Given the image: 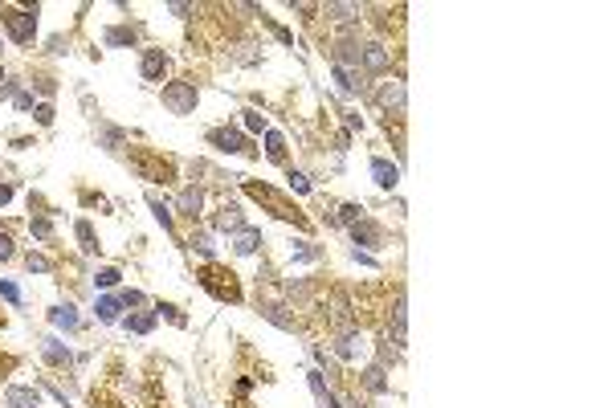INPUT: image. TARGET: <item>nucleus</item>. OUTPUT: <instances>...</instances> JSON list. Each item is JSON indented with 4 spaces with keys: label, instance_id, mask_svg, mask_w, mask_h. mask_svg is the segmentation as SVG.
<instances>
[{
    "label": "nucleus",
    "instance_id": "25",
    "mask_svg": "<svg viewBox=\"0 0 612 408\" xmlns=\"http://www.w3.org/2000/svg\"><path fill=\"white\" fill-rule=\"evenodd\" d=\"M123 327H127L131 335H147V331L155 327V314H131V318H123Z\"/></svg>",
    "mask_w": 612,
    "mask_h": 408
},
{
    "label": "nucleus",
    "instance_id": "26",
    "mask_svg": "<svg viewBox=\"0 0 612 408\" xmlns=\"http://www.w3.org/2000/svg\"><path fill=\"white\" fill-rule=\"evenodd\" d=\"M118 311H123L118 298H98V307H95V314L102 318V323H118Z\"/></svg>",
    "mask_w": 612,
    "mask_h": 408
},
{
    "label": "nucleus",
    "instance_id": "8",
    "mask_svg": "<svg viewBox=\"0 0 612 408\" xmlns=\"http://www.w3.org/2000/svg\"><path fill=\"white\" fill-rule=\"evenodd\" d=\"M135 168H139L143 180H167V164L164 160H151L147 151H135V160H131Z\"/></svg>",
    "mask_w": 612,
    "mask_h": 408
},
{
    "label": "nucleus",
    "instance_id": "3",
    "mask_svg": "<svg viewBox=\"0 0 612 408\" xmlns=\"http://www.w3.org/2000/svg\"><path fill=\"white\" fill-rule=\"evenodd\" d=\"M245 192H249V196H258V200H265V204H270V213H274V216H282V220H294V225H302V229L310 225V220H306V216L298 213L294 204H286V200H282L278 192H274L270 184H258V180H245Z\"/></svg>",
    "mask_w": 612,
    "mask_h": 408
},
{
    "label": "nucleus",
    "instance_id": "44",
    "mask_svg": "<svg viewBox=\"0 0 612 408\" xmlns=\"http://www.w3.org/2000/svg\"><path fill=\"white\" fill-rule=\"evenodd\" d=\"M347 127H352V131H359V127H363V119H359L355 111H347Z\"/></svg>",
    "mask_w": 612,
    "mask_h": 408
},
{
    "label": "nucleus",
    "instance_id": "9",
    "mask_svg": "<svg viewBox=\"0 0 612 408\" xmlns=\"http://www.w3.org/2000/svg\"><path fill=\"white\" fill-rule=\"evenodd\" d=\"M359 57H363L359 41H339L335 45V66H343V70H359Z\"/></svg>",
    "mask_w": 612,
    "mask_h": 408
},
{
    "label": "nucleus",
    "instance_id": "41",
    "mask_svg": "<svg viewBox=\"0 0 612 408\" xmlns=\"http://www.w3.org/2000/svg\"><path fill=\"white\" fill-rule=\"evenodd\" d=\"M155 311H160V314H167V318H172L176 327H184V323H188V318H184V314L176 311V307H155Z\"/></svg>",
    "mask_w": 612,
    "mask_h": 408
},
{
    "label": "nucleus",
    "instance_id": "34",
    "mask_svg": "<svg viewBox=\"0 0 612 408\" xmlns=\"http://www.w3.org/2000/svg\"><path fill=\"white\" fill-rule=\"evenodd\" d=\"M0 298H4V302H21V290L13 286V282H4V278H0Z\"/></svg>",
    "mask_w": 612,
    "mask_h": 408
},
{
    "label": "nucleus",
    "instance_id": "43",
    "mask_svg": "<svg viewBox=\"0 0 612 408\" xmlns=\"http://www.w3.org/2000/svg\"><path fill=\"white\" fill-rule=\"evenodd\" d=\"M33 106V94H17V111H29Z\"/></svg>",
    "mask_w": 612,
    "mask_h": 408
},
{
    "label": "nucleus",
    "instance_id": "1",
    "mask_svg": "<svg viewBox=\"0 0 612 408\" xmlns=\"http://www.w3.org/2000/svg\"><path fill=\"white\" fill-rule=\"evenodd\" d=\"M196 278H200V286L209 290L212 298H221V302H241V286H237V274L221 269V265H209V269H200Z\"/></svg>",
    "mask_w": 612,
    "mask_h": 408
},
{
    "label": "nucleus",
    "instance_id": "6",
    "mask_svg": "<svg viewBox=\"0 0 612 408\" xmlns=\"http://www.w3.org/2000/svg\"><path fill=\"white\" fill-rule=\"evenodd\" d=\"M209 139L221 147V151H253V147L245 143V135H241V131H233V127H221V131H212Z\"/></svg>",
    "mask_w": 612,
    "mask_h": 408
},
{
    "label": "nucleus",
    "instance_id": "13",
    "mask_svg": "<svg viewBox=\"0 0 612 408\" xmlns=\"http://www.w3.org/2000/svg\"><path fill=\"white\" fill-rule=\"evenodd\" d=\"M4 405L8 408H41V396L33 388H8L4 392Z\"/></svg>",
    "mask_w": 612,
    "mask_h": 408
},
{
    "label": "nucleus",
    "instance_id": "24",
    "mask_svg": "<svg viewBox=\"0 0 612 408\" xmlns=\"http://www.w3.org/2000/svg\"><path fill=\"white\" fill-rule=\"evenodd\" d=\"M265 155H270L274 164H282V160H286V139L278 135V131H265Z\"/></svg>",
    "mask_w": 612,
    "mask_h": 408
},
{
    "label": "nucleus",
    "instance_id": "10",
    "mask_svg": "<svg viewBox=\"0 0 612 408\" xmlns=\"http://www.w3.org/2000/svg\"><path fill=\"white\" fill-rule=\"evenodd\" d=\"M164 70H167L164 49H147V53H143V66H139V73L147 78V82H155V78H164Z\"/></svg>",
    "mask_w": 612,
    "mask_h": 408
},
{
    "label": "nucleus",
    "instance_id": "37",
    "mask_svg": "<svg viewBox=\"0 0 612 408\" xmlns=\"http://www.w3.org/2000/svg\"><path fill=\"white\" fill-rule=\"evenodd\" d=\"M118 302H123V307H143V294H139V290H123Z\"/></svg>",
    "mask_w": 612,
    "mask_h": 408
},
{
    "label": "nucleus",
    "instance_id": "5",
    "mask_svg": "<svg viewBox=\"0 0 612 408\" xmlns=\"http://www.w3.org/2000/svg\"><path fill=\"white\" fill-rule=\"evenodd\" d=\"M380 106H384L388 115H404V82L401 78H392V82L380 86Z\"/></svg>",
    "mask_w": 612,
    "mask_h": 408
},
{
    "label": "nucleus",
    "instance_id": "36",
    "mask_svg": "<svg viewBox=\"0 0 612 408\" xmlns=\"http://www.w3.org/2000/svg\"><path fill=\"white\" fill-rule=\"evenodd\" d=\"M25 265H29V269H37V274H46L49 258H41V253H29V258H25Z\"/></svg>",
    "mask_w": 612,
    "mask_h": 408
},
{
    "label": "nucleus",
    "instance_id": "31",
    "mask_svg": "<svg viewBox=\"0 0 612 408\" xmlns=\"http://www.w3.org/2000/svg\"><path fill=\"white\" fill-rule=\"evenodd\" d=\"M29 229H33V237H41V241L53 237V225H49L46 216H33V220H29Z\"/></svg>",
    "mask_w": 612,
    "mask_h": 408
},
{
    "label": "nucleus",
    "instance_id": "20",
    "mask_svg": "<svg viewBox=\"0 0 612 408\" xmlns=\"http://www.w3.org/2000/svg\"><path fill=\"white\" fill-rule=\"evenodd\" d=\"M335 82H339V90H343V94H359V90H363L359 73H355V70H343V66H335Z\"/></svg>",
    "mask_w": 612,
    "mask_h": 408
},
{
    "label": "nucleus",
    "instance_id": "32",
    "mask_svg": "<svg viewBox=\"0 0 612 408\" xmlns=\"http://www.w3.org/2000/svg\"><path fill=\"white\" fill-rule=\"evenodd\" d=\"M355 220H363V209L359 204H343L339 209V225H355Z\"/></svg>",
    "mask_w": 612,
    "mask_h": 408
},
{
    "label": "nucleus",
    "instance_id": "40",
    "mask_svg": "<svg viewBox=\"0 0 612 408\" xmlns=\"http://www.w3.org/2000/svg\"><path fill=\"white\" fill-rule=\"evenodd\" d=\"M13 253H17V249H13V237H8V233H0V262H8Z\"/></svg>",
    "mask_w": 612,
    "mask_h": 408
},
{
    "label": "nucleus",
    "instance_id": "2",
    "mask_svg": "<svg viewBox=\"0 0 612 408\" xmlns=\"http://www.w3.org/2000/svg\"><path fill=\"white\" fill-rule=\"evenodd\" d=\"M0 21L17 45H29L37 33V8H0Z\"/></svg>",
    "mask_w": 612,
    "mask_h": 408
},
{
    "label": "nucleus",
    "instance_id": "38",
    "mask_svg": "<svg viewBox=\"0 0 612 408\" xmlns=\"http://www.w3.org/2000/svg\"><path fill=\"white\" fill-rule=\"evenodd\" d=\"M310 388H314V396H319V405H323V400H327V384H323L319 372H310Z\"/></svg>",
    "mask_w": 612,
    "mask_h": 408
},
{
    "label": "nucleus",
    "instance_id": "11",
    "mask_svg": "<svg viewBox=\"0 0 612 408\" xmlns=\"http://www.w3.org/2000/svg\"><path fill=\"white\" fill-rule=\"evenodd\" d=\"M176 209H180L184 216H192V220H196V216H200V209H204V192H200L196 184H188V188L180 192V200H176Z\"/></svg>",
    "mask_w": 612,
    "mask_h": 408
},
{
    "label": "nucleus",
    "instance_id": "21",
    "mask_svg": "<svg viewBox=\"0 0 612 408\" xmlns=\"http://www.w3.org/2000/svg\"><path fill=\"white\" fill-rule=\"evenodd\" d=\"M49 323L62 327V331H78V314H74V307H53V311H49Z\"/></svg>",
    "mask_w": 612,
    "mask_h": 408
},
{
    "label": "nucleus",
    "instance_id": "27",
    "mask_svg": "<svg viewBox=\"0 0 612 408\" xmlns=\"http://www.w3.org/2000/svg\"><path fill=\"white\" fill-rule=\"evenodd\" d=\"M147 204H151V213H155V220H160L164 229H172V204H167V200H160L155 192L147 196Z\"/></svg>",
    "mask_w": 612,
    "mask_h": 408
},
{
    "label": "nucleus",
    "instance_id": "45",
    "mask_svg": "<svg viewBox=\"0 0 612 408\" xmlns=\"http://www.w3.org/2000/svg\"><path fill=\"white\" fill-rule=\"evenodd\" d=\"M13 200V184H0V204H8Z\"/></svg>",
    "mask_w": 612,
    "mask_h": 408
},
{
    "label": "nucleus",
    "instance_id": "17",
    "mask_svg": "<svg viewBox=\"0 0 612 408\" xmlns=\"http://www.w3.org/2000/svg\"><path fill=\"white\" fill-rule=\"evenodd\" d=\"M352 237H355V245H380V241H384V233H380L372 220H355V225H352Z\"/></svg>",
    "mask_w": 612,
    "mask_h": 408
},
{
    "label": "nucleus",
    "instance_id": "33",
    "mask_svg": "<svg viewBox=\"0 0 612 408\" xmlns=\"http://www.w3.org/2000/svg\"><path fill=\"white\" fill-rule=\"evenodd\" d=\"M286 184H290V192H298V196L310 192V180H306L302 171H290V176H286Z\"/></svg>",
    "mask_w": 612,
    "mask_h": 408
},
{
    "label": "nucleus",
    "instance_id": "22",
    "mask_svg": "<svg viewBox=\"0 0 612 408\" xmlns=\"http://www.w3.org/2000/svg\"><path fill=\"white\" fill-rule=\"evenodd\" d=\"M384 376H388V372H384L380 363H372V367L363 372V388H368V392H388V380H384Z\"/></svg>",
    "mask_w": 612,
    "mask_h": 408
},
{
    "label": "nucleus",
    "instance_id": "15",
    "mask_svg": "<svg viewBox=\"0 0 612 408\" xmlns=\"http://www.w3.org/2000/svg\"><path fill=\"white\" fill-rule=\"evenodd\" d=\"M221 233H237V229H245V220H241V209L237 204H225L221 213H216V220H212Z\"/></svg>",
    "mask_w": 612,
    "mask_h": 408
},
{
    "label": "nucleus",
    "instance_id": "12",
    "mask_svg": "<svg viewBox=\"0 0 612 408\" xmlns=\"http://www.w3.org/2000/svg\"><path fill=\"white\" fill-rule=\"evenodd\" d=\"M229 245H233V253H241V258H249V253H258L261 233H258V229H237Z\"/></svg>",
    "mask_w": 612,
    "mask_h": 408
},
{
    "label": "nucleus",
    "instance_id": "23",
    "mask_svg": "<svg viewBox=\"0 0 612 408\" xmlns=\"http://www.w3.org/2000/svg\"><path fill=\"white\" fill-rule=\"evenodd\" d=\"M261 318H270V323H274V327H282V331H294V327H298V323H294L290 314H282V307H274V302H270V307H261Z\"/></svg>",
    "mask_w": 612,
    "mask_h": 408
},
{
    "label": "nucleus",
    "instance_id": "18",
    "mask_svg": "<svg viewBox=\"0 0 612 408\" xmlns=\"http://www.w3.org/2000/svg\"><path fill=\"white\" fill-rule=\"evenodd\" d=\"M359 347H363V339L355 335V331H343V335H339V343H335V356H339V360H355V356H359Z\"/></svg>",
    "mask_w": 612,
    "mask_h": 408
},
{
    "label": "nucleus",
    "instance_id": "46",
    "mask_svg": "<svg viewBox=\"0 0 612 408\" xmlns=\"http://www.w3.org/2000/svg\"><path fill=\"white\" fill-rule=\"evenodd\" d=\"M0 86H4V70H0Z\"/></svg>",
    "mask_w": 612,
    "mask_h": 408
},
{
    "label": "nucleus",
    "instance_id": "29",
    "mask_svg": "<svg viewBox=\"0 0 612 408\" xmlns=\"http://www.w3.org/2000/svg\"><path fill=\"white\" fill-rule=\"evenodd\" d=\"M188 245L196 249V253H204V258H212V253H216V245H212V237H209V233H192V241H188Z\"/></svg>",
    "mask_w": 612,
    "mask_h": 408
},
{
    "label": "nucleus",
    "instance_id": "14",
    "mask_svg": "<svg viewBox=\"0 0 612 408\" xmlns=\"http://www.w3.org/2000/svg\"><path fill=\"white\" fill-rule=\"evenodd\" d=\"M372 176H376V184H380V188H396V180H401V168L376 155V160H372Z\"/></svg>",
    "mask_w": 612,
    "mask_h": 408
},
{
    "label": "nucleus",
    "instance_id": "39",
    "mask_svg": "<svg viewBox=\"0 0 612 408\" xmlns=\"http://www.w3.org/2000/svg\"><path fill=\"white\" fill-rule=\"evenodd\" d=\"M245 127L249 131H265V119H261L258 111H245Z\"/></svg>",
    "mask_w": 612,
    "mask_h": 408
},
{
    "label": "nucleus",
    "instance_id": "19",
    "mask_svg": "<svg viewBox=\"0 0 612 408\" xmlns=\"http://www.w3.org/2000/svg\"><path fill=\"white\" fill-rule=\"evenodd\" d=\"M331 21L335 24H352V21H359V4H327L323 8Z\"/></svg>",
    "mask_w": 612,
    "mask_h": 408
},
{
    "label": "nucleus",
    "instance_id": "16",
    "mask_svg": "<svg viewBox=\"0 0 612 408\" xmlns=\"http://www.w3.org/2000/svg\"><path fill=\"white\" fill-rule=\"evenodd\" d=\"M41 356H46L53 367H66V363H70V347L57 343V339H41Z\"/></svg>",
    "mask_w": 612,
    "mask_h": 408
},
{
    "label": "nucleus",
    "instance_id": "4",
    "mask_svg": "<svg viewBox=\"0 0 612 408\" xmlns=\"http://www.w3.org/2000/svg\"><path fill=\"white\" fill-rule=\"evenodd\" d=\"M164 106L172 115H192L196 111V82H167L164 86Z\"/></svg>",
    "mask_w": 612,
    "mask_h": 408
},
{
    "label": "nucleus",
    "instance_id": "7",
    "mask_svg": "<svg viewBox=\"0 0 612 408\" xmlns=\"http://www.w3.org/2000/svg\"><path fill=\"white\" fill-rule=\"evenodd\" d=\"M359 66H363V70H372V73H384L388 66H392V57H388V49H384V45H376V41H372V45H363Z\"/></svg>",
    "mask_w": 612,
    "mask_h": 408
},
{
    "label": "nucleus",
    "instance_id": "30",
    "mask_svg": "<svg viewBox=\"0 0 612 408\" xmlns=\"http://www.w3.org/2000/svg\"><path fill=\"white\" fill-rule=\"evenodd\" d=\"M78 241H82V249L86 253H95L98 245H95V229H90V220H78Z\"/></svg>",
    "mask_w": 612,
    "mask_h": 408
},
{
    "label": "nucleus",
    "instance_id": "28",
    "mask_svg": "<svg viewBox=\"0 0 612 408\" xmlns=\"http://www.w3.org/2000/svg\"><path fill=\"white\" fill-rule=\"evenodd\" d=\"M135 29H106V45H131Z\"/></svg>",
    "mask_w": 612,
    "mask_h": 408
},
{
    "label": "nucleus",
    "instance_id": "42",
    "mask_svg": "<svg viewBox=\"0 0 612 408\" xmlns=\"http://www.w3.org/2000/svg\"><path fill=\"white\" fill-rule=\"evenodd\" d=\"M37 122H41V127L53 122V106H49V102H46V106H37Z\"/></svg>",
    "mask_w": 612,
    "mask_h": 408
},
{
    "label": "nucleus",
    "instance_id": "35",
    "mask_svg": "<svg viewBox=\"0 0 612 408\" xmlns=\"http://www.w3.org/2000/svg\"><path fill=\"white\" fill-rule=\"evenodd\" d=\"M118 278H123L118 269H98V278H95V282H98V286H118Z\"/></svg>",
    "mask_w": 612,
    "mask_h": 408
}]
</instances>
